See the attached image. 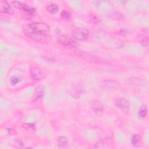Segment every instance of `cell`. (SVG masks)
I'll return each instance as SVG.
<instances>
[{
	"mask_svg": "<svg viewBox=\"0 0 149 149\" xmlns=\"http://www.w3.org/2000/svg\"><path fill=\"white\" fill-rule=\"evenodd\" d=\"M74 54L79 57H84L85 56L84 52L80 49H76L74 51Z\"/></svg>",
	"mask_w": 149,
	"mask_h": 149,
	"instance_id": "obj_20",
	"label": "cell"
},
{
	"mask_svg": "<svg viewBox=\"0 0 149 149\" xmlns=\"http://www.w3.org/2000/svg\"><path fill=\"white\" fill-rule=\"evenodd\" d=\"M12 3L15 8L19 9H20L21 10H23L29 15H34L36 12L34 8H31L30 6L26 5V3H24L20 1H12Z\"/></svg>",
	"mask_w": 149,
	"mask_h": 149,
	"instance_id": "obj_5",
	"label": "cell"
},
{
	"mask_svg": "<svg viewBox=\"0 0 149 149\" xmlns=\"http://www.w3.org/2000/svg\"><path fill=\"white\" fill-rule=\"evenodd\" d=\"M89 31L85 28L77 27L72 31L73 37L78 41H84L86 40L89 37Z\"/></svg>",
	"mask_w": 149,
	"mask_h": 149,
	"instance_id": "obj_2",
	"label": "cell"
},
{
	"mask_svg": "<svg viewBox=\"0 0 149 149\" xmlns=\"http://www.w3.org/2000/svg\"><path fill=\"white\" fill-rule=\"evenodd\" d=\"M61 17L63 19H69L71 17V14L70 13V12L68 11V10H63L62 11L61 13Z\"/></svg>",
	"mask_w": 149,
	"mask_h": 149,
	"instance_id": "obj_19",
	"label": "cell"
},
{
	"mask_svg": "<svg viewBox=\"0 0 149 149\" xmlns=\"http://www.w3.org/2000/svg\"><path fill=\"white\" fill-rule=\"evenodd\" d=\"M115 105L119 109L125 113H127L129 111V101L125 98H118L115 101Z\"/></svg>",
	"mask_w": 149,
	"mask_h": 149,
	"instance_id": "obj_7",
	"label": "cell"
},
{
	"mask_svg": "<svg viewBox=\"0 0 149 149\" xmlns=\"http://www.w3.org/2000/svg\"><path fill=\"white\" fill-rule=\"evenodd\" d=\"M117 34H119V35H122V36H125L126 34V31L125 30H120Z\"/></svg>",
	"mask_w": 149,
	"mask_h": 149,
	"instance_id": "obj_23",
	"label": "cell"
},
{
	"mask_svg": "<svg viewBox=\"0 0 149 149\" xmlns=\"http://www.w3.org/2000/svg\"><path fill=\"white\" fill-rule=\"evenodd\" d=\"M83 88L80 85H77L75 86L74 87V88L72 89V95L74 98H79L80 95L82 94L83 93Z\"/></svg>",
	"mask_w": 149,
	"mask_h": 149,
	"instance_id": "obj_11",
	"label": "cell"
},
{
	"mask_svg": "<svg viewBox=\"0 0 149 149\" xmlns=\"http://www.w3.org/2000/svg\"><path fill=\"white\" fill-rule=\"evenodd\" d=\"M24 34L31 38V39L34 40L36 41L41 42H48L51 38L49 34H46L39 31H37L35 30H33L27 27L24 30Z\"/></svg>",
	"mask_w": 149,
	"mask_h": 149,
	"instance_id": "obj_1",
	"label": "cell"
},
{
	"mask_svg": "<svg viewBox=\"0 0 149 149\" xmlns=\"http://www.w3.org/2000/svg\"><path fill=\"white\" fill-rule=\"evenodd\" d=\"M29 28L33 30H35L37 31L49 34V27L48 25L42 22H31L27 26Z\"/></svg>",
	"mask_w": 149,
	"mask_h": 149,
	"instance_id": "obj_3",
	"label": "cell"
},
{
	"mask_svg": "<svg viewBox=\"0 0 149 149\" xmlns=\"http://www.w3.org/2000/svg\"><path fill=\"white\" fill-rule=\"evenodd\" d=\"M20 79L19 77H17V76H12L11 77L10 79V83L12 86H14L15 84H16L17 83H18L20 81Z\"/></svg>",
	"mask_w": 149,
	"mask_h": 149,
	"instance_id": "obj_21",
	"label": "cell"
},
{
	"mask_svg": "<svg viewBox=\"0 0 149 149\" xmlns=\"http://www.w3.org/2000/svg\"><path fill=\"white\" fill-rule=\"evenodd\" d=\"M140 137L138 134H135L132 136V143L133 146H136L138 145V144L140 143Z\"/></svg>",
	"mask_w": 149,
	"mask_h": 149,
	"instance_id": "obj_18",
	"label": "cell"
},
{
	"mask_svg": "<svg viewBox=\"0 0 149 149\" xmlns=\"http://www.w3.org/2000/svg\"><path fill=\"white\" fill-rule=\"evenodd\" d=\"M139 113L140 117L142 118H144L146 116L147 113V109L145 105H143L141 106L139 111Z\"/></svg>",
	"mask_w": 149,
	"mask_h": 149,
	"instance_id": "obj_17",
	"label": "cell"
},
{
	"mask_svg": "<svg viewBox=\"0 0 149 149\" xmlns=\"http://www.w3.org/2000/svg\"><path fill=\"white\" fill-rule=\"evenodd\" d=\"M137 41L143 46H147L148 45V38L144 34H140L137 36Z\"/></svg>",
	"mask_w": 149,
	"mask_h": 149,
	"instance_id": "obj_12",
	"label": "cell"
},
{
	"mask_svg": "<svg viewBox=\"0 0 149 149\" xmlns=\"http://www.w3.org/2000/svg\"><path fill=\"white\" fill-rule=\"evenodd\" d=\"M8 133L10 135H15L17 134V132L15 130V129H11V128H7L6 129Z\"/></svg>",
	"mask_w": 149,
	"mask_h": 149,
	"instance_id": "obj_22",
	"label": "cell"
},
{
	"mask_svg": "<svg viewBox=\"0 0 149 149\" xmlns=\"http://www.w3.org/2000/svg\"><path fill=\"white\" fill-rule=\"evenodd\" d=\"M45 87L42 85L37 86L34 90V100H38L42 98L44 94Z\"/></svg>",
	"mask_w": 149,
	"mask_h": 149,
	"instance_id": "obj_8",
	"label": "cell"
},
{
	"mask_svg": "<svg viewBox=\"0 0 149 149\" xmlns=\"http://www.w3.org/2000/svg\"><path fill=\"white\" fill-rule=\"evenodd\" d=\"M92 108L95 111V112L97 113H100L103 112L104 110V106L103 104L98 101H95L92 104Z\"/></svg>",
	"mask_w": 149,
	"mask_h": 149,
	"instance_id": "obj_10",
	"label": "cell"
},
{
	"mask_svg": "<svg viewBox=\"0 0 149 149\" xmlns=\"http://www.w3.org/2000/svg\"><path fill=\"white\" fill-rule=\"evenodd\" d=\"M47 10L51 14H55L59 11V8L55 3H50L47 6Z\"/></svg>",
	"mask_w": 149,
	"mask_h": 149,
	"instance_id": "obj_13",
	"label": "cell"
},
{
	"mask_svg": "<svg viewBox=\"0 0 149 149\" xmlns=\"http://www.w3.org/2000/svg\"><path fill=\"white\" fill-rule=\"evenodd\" d=\"M45 76V72L39 67H34L31 70V79L35 81L43 79Z\"/></svg>",
	"mask_w": 149,
	"mask_h": 149,
	"instance_id": "obj_6",
	"label": "cell"
},
{
	"mask_svg": "<svg viewBox=\"0 0 149 149\" xmlns=\"http://www.w3.org/2000/svg\"><path fill=\"white\" fill-rule=\"evenodd\" d=\"M23 127L28 131L33 132L36 130V126L34 123H25L23 124Z\"/></svg>",
	"mask_w": 149,
	"mask_h": 149,
	"instance_id": "obj_16",
	"label": "cell"
},
{
	"mask_svg": "<svg viewBox=\"0 0 149 149\" xmlns=\"http://www.w3.org/2000/svg\"><path fill=\"white\" fill-rule=\"evenodd\" d=\"M117 84H118V83L116 81L113 80H105L102 82L103 86L107 88H113L116 87Z\"/></svg>",
	"mask_w": 149,
	"mask_h": 149,
	"instance_id": "obj_14",
	"label": "cell"
},
{
	"mask_svg": "<svg viewBox=\"0 0 149 149\" xmlns=\"http://www.w3.org/2000/svg\"><path fill=\"white\" fill-rule=\"evenodd\" d=\"M68 139L65 136H60L57 140V145L58 147H62L68 144Z\"/></svg>",
	"mask_w": 149,
	"mask_h": 149,
	"instance_id": "obj_15",
	"label": "cell"
},
{
	"mask_svg": "<svg viewBox=\"0 0 149 149\" xmlns=\"http://www.w3.org/2000/svg\"><path fill=\"white\" fill-rule=\"evenodd\" d=\"M58 41L59 44L65 47H76L77 45V42L73 38L65 34L60 35L58 38Z\"/></svg>",
	"mask_w": 149,
	"mask_h": 149,
	"instance_id": "obj_4",
	"label": "cell"
},
{
	"mask_svg": "<svg viewBox=\"0 0 149 149\" xmlns=\"http://www.w3.org/2000/svg\"><path fill=\"white\" fill-rule=\"evenodd\" d=\"M0 6H1V10L3 13L6 14H12L13 11L9 5V3L6 1H1L0 2Z\"/></svg>",
	"mask_w": 149,
	"mask_h": 149,
	"instance_id": "obj_9",
	"label": "cell"
}]
</instances>
